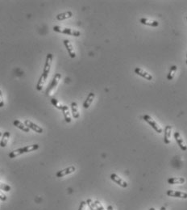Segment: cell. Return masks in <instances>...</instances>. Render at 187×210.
Listing matches in <instances>:
<instances>
[{
    "label": "cell",
    "mask_w": 187,
    "mask_h": 210,
    "mask_svg": "<svg viewBox=\"0 0 187 210\" xmlns=\"http://www.w3.org/2000/svg\"><path fill=\"white\" fill-rule=\"evenodd\" d=\"M52 57H53V56H52V53H48L47 54L45 63H44V65L43 72H42L41 76L40 77L39 81H38L36 84L37 91H41L42 89H43L44 82H45V81L48 78V74H49V71H50L51 69V65H52Z\"/></svg>",
    "instance_id": "cell-1"
},
{
    "label": "cell",
    "mask_w": 187,
    "mask_h": 210,
    "mask_svg": "<svg viewBox=\"0 0 187 210\" xmlns=\"http://www.w3.org/2000/svg\"><path fill=\"white\" fill-rule=\"evenodd\" d=\"M39 145L38 144H34V145H29V146H25V147L20 148V149H15L14 151L11 152L9 154V157L11 158H16L17 156H20L23 154H25V153H29V152L34 151V150H36V149H39Z\"/></svg>",
    "instance_id": "cell-2"
},
{
    "label": "cell",
    "mask_w": 187,
    "mask_h": 210,
    "mask_svg": "<svg viewBox=\"0 0 187 210\" xmlns=\"http://www.w3.org/2000/svg\"><path fill=\"white\" fill-rule=\"evenodd\" d=\"M53 31L57 32V33H63V34L70 35V36H74V37H79L81 35V33L78 30H74L69 28H63L61 26H54L53 27Z\"/></svg>",
    "instance_id": "cell-3"
},
{
    "label": "cell",
    "mask_w": 187,
    "mask_h": 210,
    "mask_svg": "<svg viewBox=\"0 0 187 210\" xmlns=\"http://www.w3.org/2000/svg\"><path fill=\"white\" fill-rule=\"evenodd\" d=\"M144 120L150 126H152V128L153 129L156 131L157 133H162V129L159 126V125L157 123V122L155 121L154 120L152 119V117H150V116H148V115H144Z\"/></svg>",
    "instance_id": "cell-4"
},
{
    "label": "cell",
    "mask_w": 187,
    "mask_h": 210,
    "mask_svg": "<svg viewBox=\"0 0 187 210\" xmlns=\"http://www.w3.org/2000/svg\"><path fill=\"white\" fill-rule=\"evenodd\" d=\"M61 78V74H59V73H57V74H55L54 78H52V82H51L50 85L48 86V88H47V90H46V91H45L46 95H51V92H52V90L56 88L57 85H58L59 81H60Z\"/></svg>",
    "instance_id": "cell-5"
},
{
    "label": "cell",
    "mask_w": 187,
    "mask_h": 210,
    "mask_svg": "<svg viewBox=\"0 0 187 210\" xmlns=\"http://www.w3.org/2000/svg\"><path fill=\"white\" fill-rule=\"evenodd\" d=\"M76 171V168L74 166H70V167L65 168V169L61 170V171H57V174H56V176L57 178H61L64 177V176H67V175H70V174L74 173V171Z\"/></svg>",
    "instance_id": "cell-6"
},
{
    "label": "cell",
    "mask_w": 187,
    "mask_h": 210,
    "mask_svg": "<svg viewBox=\"0 0 187 210\" xmlns=\"http://www.w3.org/2000/svg\"><path fill=\"white\" fill-rule=\"evenodd\" d=\"M169 196L171 197H176V198H182V199H187V193L184 192H181V191H174V190H169L166 192Z\"/></svg>",
    "instance_id": "cell-7"
},
{
    "label": "cell",
    "mask_w": 187,
    "mask_h": 210,
    "mask_svg": "<svg viewBox=\"0 0 187 210\" xmlns=\"http://www.w3.org/2000/svg\"><path fill=\"white\" fill-rule=\"evenodd\" d=\"M134 71H135V74H138V75L140 76V77H142V78H145V79H147V80L151 81L152 79V74H149L148 72H147L146 70H144V69H141V68H139V67L135 68Z\"/></svg>",
    "instance_id": "cell-8"
},
{
    "label": "cell",
    "mask_w": 187,
    "mask_h": 210,
    "mask_svg": "<svg viewBox=\"0 0 187 210\" xmlns=\"http://www.w3.org/2000/svg\"><path fill=\"white\" fill-rule=\"evenodd\" d=\"M64 46H65L66 50H67L69 54H70V57L71 58H74L76 57V52L74 49V46H73L72 43L70 42V41L69 40H64L63 41Z\"/></svg>",
    "instance_id": "cell-9"
},
{
    "label": "cell",
    "mask_w": 187,
    "mask_h": 210,
    "mask_svg": "<svg viewBox=\"0 0 187 210\" xmlns=\"http://www.w3.org/2000/svg\"><path fill=\"white\" fill-rule=\"evenodd\" d=\"M174 138L176 140L177 145H179V147L181 149V150H183V151L187 150V145H185V141H184V140H183V138L178 132L174 133Z\"/></svg>",
    "instance_id": "cell-10"
},
{
    "label": "cell",
    "mask_w": 187,
    "mask_h": 210,
    "mask_svg": "<svg viewBox=\"0 0 187 210\" xmlns=\"http://www.w3.org/2000/svg\"><path fill=\"white\" fill-rule=\"evenodd\" d=\"M24 125L29 129H32L33 131H35L36 133H43V129L41 127H40L39 125H37L36 124H34L33 122H32L29 120H26L24 121Z\"/></svg>",
    "instance_id": "cell-11"
},
{
    "label": "cell",
    "mask_w": 187,
    "mask_h": 210,
    "mask_svg": "<svg viewBox=\"0 0 187 210\" xmlns=\"http://www.w3.org/2000/svg\"><path fill=\"white\" fill-rule=\"evenodd\" d=\"M111 179L112 181H114V182L115 183V184H117L118 185H120V186L122 187V188H127V187H128V183H127L126 181H124L123 179H121L120 176H117L116 174H111Z\"/></svg>",
    "instance_id": "cell-12"
},
{
    "label": "cell",
    "mask_w": 187,
    "mask_h": 210,
    "mask_svg": "<svg viewBox=\"0 0 187 210\" xmlns=\"http://www.w3.org/2000/svg\"><path fill=\"white\" fill-rule=\"evenodd\" d=\"M171 132H172V126L167 125L165 129V137H164V141L166 144H170L171 142L170 138H171Z\"/></svg>",
    "instance_id": "cell-13"
},
{
    "label": "cell",
    "mask_w": 187,
    "mask_h": 210,
    "mask_svg": "<svg viewBox=\"0 0 187 210\" xmlns=\"http://www.w3.org/2000/svg\"><path fill=\"white\" fill-rule=\"evenodd\" d=\"M94 98H95V94L93 93V92H90V93L88 95V96H87L86 100L85 102L83 103V108L86 109H89V107L91 105L92 102L94 100Z\"/></svg>",
    "instance_id": "cell-14"
},
{
    "label": "cell",
    "mask_w": 187,
    "mask_h": 210,
    "mask_svg": "<svg viewBox=\"0 0 187 210\" xmlns=\"http://www.w3.org/2000/svg\"><path fill=\"white\" fill-rule=\"evenodd\" d=\"M140 23L142 24L151 27H157L159 25V23L157 21H156V20H148V19H146V18H141L140 19Z\"/></svg>",
    "instance_id": "cell-15"
},
{
    "label": "cell",
    "mask_w": 187,
    "mask_h": 210,
    "mask_svg": "<svg viewBox=\"0 0 187 210\" xmlns=\"http://www.w3.org/2000/svg\"><path fill=\"white\" fill-rule=\"evenodd\" d=\"M13 125L15 126V127H16V128L20 129H21L22 131H24V132H25V133L30 132V129H29L28 128V127H27L24 124H23L21 121H19V120H15V121H14Z\"/></svg>",
    "instance_id": "cell-16"
},
{
    "label": "cell",
    "mask_w": 187,
    "mask_h": 210,
    "mask_svg": "<svg viewBox=\"0 0 187 210\" xmlns=\"http://www.w3.org/2000/svg\"><path fill=\"white\" fill-rule=\"evenodd\" d=\"M62 113H63L64 115V118H65V121L67 123H70L71 122V116H70V109H69V107L66 106V105H64L63 109H62Z\"/></svg>",
    "instance_id": "cell-17"
},
{
    "label": "cell",
    "mask_w": 187,
    "mask_h": 210,
    "mask_svg": "<svg viewBox=\"0 0 187 210\" xmlns=\"http://www.w3.org/2000/svg\"><path fill=\"white\" fill-rule=\"evenodd\" d=\"M73 16V13L72 11H65V12H64V13H61V14H58V15H57V20H59V21H61V20H66V19H70V18H71Z\"/></svg>",
    "instance_id": "cell-18"
},
{
    "label": "cell",
    "mask_w": 187,
    "mask_h": 210,
    "mask_svg": "<svg viewBox=\"0 0 187 210\" xmlns=\"http://www.w3.org/2000/svg\"><path fill=\"white\" fill-rule=\"evenodd\" d=\"M71 110H72V115L74 117V119H78L80 117L78 111V104L76 102H73L71 104Z\"/></svg>",
    "instance_id": "cell-19"
},
{
    "label": "cell",
    "mask_w": 187,
    "mask_h": 210,
    "mask_svg": "<svg viewBox=\"0 0 187 210\" xmlns=\"http://www.w3.org/2000/svg\"><path fill=\"white\" fill-rule=\"evenodd\" d=\"M185 182L184 178H170L168 180L169 184H183Z\"/></svg>",
    "instance_id": "cell-20"
},
{
    "label": "cell",
    "mask_w": 187,
    "mask_h": 210,
    "mask_svg": "<svg viewBox=\"0 0 187 210\" xmlns=\"http://www.w3.org/2000/svg\"><path fill=\"white\" fill-rule=\"evenodd\" d=\"M9 137H10V132H8V131L5 132L4 133H3V135H2V140H1V141H0V146H1V147L4 148L7 146V141H8Z\"/></svg>",
    "instance_id": "cell-21"
},
{
    "label": "cell",
    "mask_w": 187,
    "mask_h": 210,
    "mask_svg": "<svg viewBox=\"0 0 187 210\" xmlns=\"http://www.w3.org/2000/svg\"><path fill=\"white\" fill-rule=\"evenodd\" d=\"M177 69V67L176 65H172V66H171L170 71H169V74H168V75H167L168 80L170 81V80H172L173 78H174V75H175V74H176Z\"/></svg>",
    "instance_id": "cell-22"
},
{
    "label": "cell",
    "mask_w": 187,
    "mask_h": 210,
    "mask_svg": "<svg viewBox=\"0 0 187 210\" xmlns=\"http://www.w3.org/2000/svg\"><path fill=\"white\" fill-rule=\"evenodd\" d=\"M50 102H51V104H52V105L56 108V109H59V110H62V109H63V105H62V104H61V103L57 100V99L52 98V99H51Z\"/></svg>",
    "instance_id": "cell-23"
},
{
    "label": "cell",
    "mask_w": 187,
    "mask_h": 210,
    "mask_svg": "<svg viewBox=\"0 0 187 210\" xmlns=\"http://www.w3.org/2000/svg\"><path fill=\"white\" fill-rule=\"evenodd\" d=\"M86 204L88 206H89V208L90 210H97V208H96V206L95 204H94V202L91 199H88L86 200Z\"/></svg>",
    "instance_id": "cell-24"
},
{
    "label": "cell",
    "mask_w": 187,
    "mask_h": 210,
    "mask_svg": "<svg viewBox=\"0 0 187 210\" xmlns=\"http://www.w3.org/2000/svg\"><path fill=\"white\" fill-rule=\"evenodd\" d=\"M0 189L2 191H5V192H10L11 189V188L7 184H2V183H0Z\"/></svg>",
    "instance_id": "cell-25"
},
{
    "label": "cell",
    "mask_w": 187,
    "mask_h": 210,
    "mask_svg": "<svg viewBox=\"0 0 187 210\" xmlns=\"http://www.w3.org/2000/svg\"><path fill=\"white\" fill-rule=\"evenodd\" d=\"M94 204H95L97 210H105L104 208H103V206L102 205V204L98 201V200H94Z\"/></svg>",
    "instance_id": "cell-26"
},
{
    "label": "cell",
    "mask_w": 187,
    "mask_h": 210,
    "mask_svg": "<svg viewBox=\"0 0 187 210\" xmlns=\"http://www.w3.org/2000/svg\"><path fill=\"white\" fill-rule=\"evenodd\" d=\"M86 205V201H82L79 205L78 210H85Z\"/></svg>",
    "instance_id": "cell-27"
},
{
    "label": "cell",
    "mask_w": 187,
    "mask_h": 210,
    "mask_svg": "<svg viewBox=\"0 0 187 210\" xmlns=\"http://www.w3.org/2000/svg\"><path fill=\"white\" fill-rule=\"evenodd\" d=\"M3 105H4V102H3V98H2V93L0 90V108H2Z\"/></svg>",
    "instance_id": "cell-28"
},
{
    "label": "cell",
    "mask_w": 187,
    "mask_h": 210,
    "mask_svg": "<svg viewBox=\"0 0 187 210\" xmlns=\"http://www.w3.org/2000/svg\"><path fill=\"white\" fill-rule=\"evenodd\" d=\"M0 200H1L2 201H6V200H7V196H6L5 194H3L1 191H0Z\"/></svg>",
    "instance_id": "cell-29"
},
{
    "label": "cell",
    "mask_w": 187,
    "mask_h": 210,
    "mask_svg": "<svg viewBox=\"0 0 187 210\" xmlns=\"http://www.w3.org/2000/svg\"><path fill=\"white\" fill-rule=\"evenodd\" d=\"M107 210H114L113 207H112L111 205H109L108 207H107Z\"/></svg>",
    "instance_id": "cell-30"
},
{
    "label": "cell",
    "mask_w": 187,
    "mask_h": 210,
    "mask_svg": "<svg viewBox=\"0 0 187 210\" xmlns=\"http://www.w3.org/2000/svg\"><path fill=\"white\" fill-rule=\"evenodd\" d=\"M161 210H166V207H161Z\"/></svg>",
    "instance_id": "cell-31"
},
{
    "label": "cell",
    "mask_w": 187,
    "mask_h": 210,
    "mask_svg": "<svg viewBox=\"0 0 187 210\" xmlns=\"http://www.w3.org/2000/svg\"><path fill=\"white\" fill-rule=\"evenodd\" d=\"M149 210H155V208H149Z\"/></svg>",
    "instance_id": "cell-32"
},
{
    "label": "cell",
    "mask_w": 187,
    "mask_h": 210,
    "mask_svg": "<svg viewBox=\"0 0 187 210\" xmlns=\"http://www.w3.org/2000/svg\"><path fill=\"white\" fill-rule=\"evenodd\" d=\"M1 136H2V133L0 132V137H1Z\"/></svg>",
    "instance_id": "cell-33"
},
{
    "label": "cell",
    "mask_w": 187,
    "mask_h": 210,
    "mask_svg": "<svg viewBox=\"0 0 187 210\" xmlns=\"http://www.w3.org/2000/svg\"><path fill=\"white\" fill-rule=\"evenodd\" d=\"M186 64H187V60H186Z\"/></svg>",
    "instance_id": "cell-34"
},
{
    "label": "cell",
    "mask_w": 187,
    "mask_h": 210,
    "mask_svg": "<svg viewBox=\"0 0 187 210\" xmlns=\"http://www.w3.org/2000/svg\"><path fill=\"white\" fill-rule=\"evenodd\" d=\"M186 19H187V17H186Z\"/></svg>",
    "instance_id": "cell-35"
},
{
    "label": "cell",
    "mask_w": 187,
    "mask_h": 210,
    "mask_svg": "<svg viewBox=\"0 0 187 210\" xmlns=\"http://www.w3.org/2000/svg\"><path fill=\"white\" fill-rule=\"evenodd\" d=\"M186 57H187V55H186Z\"/></svg>",
    "instance_id": "cell-36"
}]
</instances>
